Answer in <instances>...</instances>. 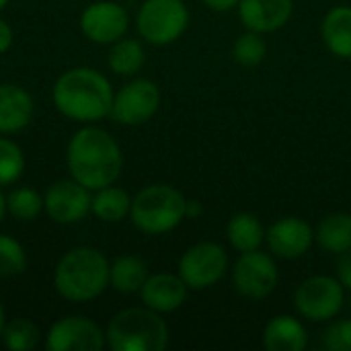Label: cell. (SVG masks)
Here are the masks:
<instances>
[{"label":"cell","mask_w":351,"mask_h":351,"mask_svg":"<svg viewBox=\"0 0 351 351\" xmlns=\"http://www.w3.org/2000/svg\"><path fill=\"white\" fill-rule=\"evenodd\" d=\"M158 107V86L148 78H134L115 93L109 117L121 125H142L154 117Z\"/></svg>","instance_id":"obj_8"},{"label":"cell","mask_w":351,"mask_h":351,"mask_svg":"<svg viewBox=\"0 0 351 351\" xmlns=\"http://www.w3.org/2000/svg\"><path fill=\"white\" fill-rule=\"evenodd\" d=\"M189 25V12L183 0H146L136 16L138 33L152 45L177 41Z\"/></svg>","instance_id":"obj_6"},{"label":"cell","mask_w":351,"mask_h":351,"mask_svg":"<svg viewBox=\"0 0 351 351\" xmlns=\"http://www.w3.org/2000/svg\"><path fill=\"white\" fill-rule=\"evenodd\" d=\"M146 62L144 45L138 39L121 37L115 43H111V49L107 53V66L111 72L119 76H134L142 70Z\"/></svg>","instance_id":"obj_22"},{"label":"cell","mask_w":351,"mask_h":351,"mask_svg":"<svg viewBox=\"0 0 351 351\" xmlns=\"http://www.w3.org/2000/svg\"><path fill=\"white\" fill-rule=\"evenodd\" d=\"M226 234H228L230 245L241 253L259 249L265 239V230H263V224L259 222V218L253 214H247V212L230 218V222L226 226Z\"/></svg>","instance_id":"obj_24"},{"label":"cell","mask_w":351,"mask_h":351,"mask_svg":"<svg viewBox=\"0 0 351 351\" xmlns=\"http://www.w3.org/2000/svg\"><path fill=\"white\" fill-rule=\"evenodd\" d=\"M6 214H8V212H6V195H4L2 189H0V224H2V220H4Z\"/></svg>","instance_id":"obj_35"},{"label":"cell","mask_w":351,"mask_h":351,"mask_svg":"<svg viewBox=\"0 0 351 351\" xmlns=\"http://www.w3.org/2000/svg\"><path fill=\"white\" fill-rule=\"evenodd\" d=\"M4 325H6V313H4V306H2V300H0V339H2Z\"/></svg>","instance_id":"obj_36"},{"label":"cell","mask_w":351,"mask_h":351,"mask_svg":"<svg viewBox=\"0 0 351 351\" xmlns=\"http://www.w3.org/2000/svg\"><path fill=\"white\" fill-rule=\"evenodd\" d=\"M202 212V206L197 202H187V218H193Z\"/></svg>","instance_id":"obj_34"},{"label":"cell","mask_w":351,"mask_h":351,"mask_svg":"<svg viewBox=\"0 0 351 351\" xmlns=\"http://www.w3.org/2000/svg\"><path fill=\"white\" fill-rule=\"evenodd\" d=\"M319 245L335 255H341L351 249V216L350 214H329L321 220L317 228Z\"/></svg>","instance_id":"obj_23"},{"label":"cell","mask_w":351,"mask_h":351,"mask_svg":"<svg viewBox=\"0 0 351 351\" xmlns=\"http://www.w3.org/2000/svg\"><path fill=\"white\" fill-rule=\"evenodd\" d=\"M113 97L109 78L88 66L66 70L51 88V101L58 113L78 123H95L109 117Z\"/></svg>","instance_id":"obj_2"},{"label":"cell","mask_w":351,"mask_h":351,"mask_svg":"<svg viewBox=\"0 0 351 351\" xmlns=\"http://www.w3.org/2000/svg\"><path fill=\"white\" fill-rule=\"evenodd\" d=\"M269 251L276 257L282 259H298L302 257L311 245H313V228L308 226V222L300 220V218H282L278 220L265 234Z\"/></svg>","instance_id":"obj_14"},{"label":"cell","mask_w":351,"mask_h":351,"mask_svg":"<svg viewBox=\"0 0 351 351\" xmlns=\"http://www.w3.org/2000/svg\"><path fill=\"white\" fill-rule=\"evenodd\" d=\"M323 341L329 351H351V319L333 323L325 331Z\"/></svg>","instance_id":"obj_30"},{"label":"cell","mask_w":351,"mask_h":351,"mask_svg":"<svg viewBox=\"0 0 351 351\" xmlns=\"http://www.w3.org/2000/svg\"><path fill=\"white\" fill-rule=\"evenodd\" d=\"M132 210V197L125 189L107 185L95 191L93 202H90V214H95L101 222L107 224H117L130 216Z\"/></svg>","instance_id":"obj_20"},{"label":"cell","mask_w":351,"mask_h":351,"mask_svg":"<svg viewBox=\"0 0 351 351\" xmlns=\"http://www.w3.org/2000/svg\"><path fill=\"white\" fill-rule=\"evenodd\" d=\"M265 53H267V45H265L261 33H255V31L241 35L232 47L234 60L243 66H259L265 60Z\"/></svg>","instance_id":"obj_29"},{"label":"cell","mask_w":351,"mask_h":351,"mask_svg":"<svg viewBox=\"0 0 351 351\" xmlns=\"http://www.w3.org/2000/svg\"><path fill=\"white\" fill-rule=\"evenodd\" d=\"M294 10L292 0H241L239 14L243 25L255 33H271L282 29Z\"/></svg>","instance_id":"obj_15"},{"label":"cell","mask_w":351,"mask_h":351,"mask_svg":"<svg viewBox=\"0 0 351 351\" xmlns=\"http://www.w3.org/2000/svg\"><path fill=\"white\" fill-rule=\"evenodd\" d=\"M25 173V154L10 138H0V187L14 185Z\"/></svg>","instance_id":"obj_27"},{"label":"cell","mask_w":351,"mask_h":351,"mask_svg":"<svg viewBox=\"0 0 351 351\" xmlns=\"http://www.w3.org/2000/svg\"><path fill=\"white\" fill-rule=\"evenodd\" d=\"M90 189L76 179H60L51 183L43 195V212L56 224H78L90 214Z\"/></svg>","instance_id":"obj_10"},{"label":"cell","mask_w":351,"mask_h":351,"mask_svg":"<svg viewBox=\"0 0 351 351\" xmlns=\"http://www.w3.org/2000/svg\"><path fill=\"white\" fill-rule=\"evenodd\" d=\"M232 282L239 294L251 300L267 298L278 286V267L267 253L259 249L247 251L239 257L232 271Z\"/></svg>","instance_id":"obj_12"},{"label":"cell","mask_w":351,"mask_h":351,"mask_svg":"<svg viewBox=\"0 0 351 351\" xmlns=\"http://www.w3.org/2000/svg\"><path fill=\"white\" fill-rule=\"evenodd\" d=\"M109 259L95 247L68 251L53 269V288L72 304H86L109 288Z\"/></svg>","instance_id":"obj_3"},{"label":"cell","mask_w":351,"mask_h":351,"mask_svg":"<svg viewBox=\"0 0 351 351\" xmlns=\"http://www.w3.org/2000/svg\"><path fill=\"white\" fill-rule=\"evenodd\" d=\"M130 29L128 10L113 0L90 2L80 14L82 35L99 45H111L117 39L125 37Z\"/></svg>","instance_id":"obj_13"},{"label":"cell","mask_w":351,"mask_h":351,"mask_svg":"<svg viewBox=\"0 0 351 351\" xmlns=\"http://www.w3.org/2000/svg\"><path fill=\"white\" fill-rule=\"evenodd\" d=\"M105 346V331L93 319L78 315L58 319L45 337L49 351H101Z\"/></svg>","instance_id":"obj_11"},{"label":"cell","mask_w":351,"mask_h":351,"mask_svg":"<svg viewBox=\"0 0 351 351\" xmlns=\"http://www.w3.org/2000/svg\"><path fill=\"white\" fill-rule=\"evenodd\" d=\"M41 339V333H39V327L25 319V317H19V319H10L6 321L4 325V331H2V343L4 348L10 351H29L35 350L37 343Z\"/></svg>","instance_id":"obj_25"},{"label":"cell","mask_w":351,"mask_h":351,"mask_svg":"<svg viewBox=\"0 0 351 351\" xmlns=\"http://www.w3.org/2000/svg\"><path fill=\"white\" fill-rule=\"evenodd\" d=\"M306 343V329L298 319L288 315L271 319L263 331V348L267 351H302Z\"/></svg>","instance_id":"obj_18"},{"label":"cell","mask_w":351,"mask_h":351,"mask_svg":"<svg viewBox=\"0 0 351 351\" xmlns=\"http://www.w3.org/2000/svg\"><path fill=\"white\" fill-rule=\"evenodd\" d=\"M6 212L21 222H31L43 212V195L31 187H16L6 195Z\"/></svg>","instance_id":"obj_26"},{"label":"cell","mask_w":351,"mask_h":351,"mask_svg":"<svg viewBox=\"0 0 351 351\" xmlns=\"http://www.w3.org/2000/svg\"><path fill=\"white\" fill-rule=\"evenodd\" d=\"M12 41H14L12 27H10L4 19H0V56H2V53H6V51L10 49Z\"/></svg>","instance_id":"obj_32"},{"label":"cell","mask_w":351,"mask_h":351,"mask_svg":"<svg viewBox=\"0 0 351 351\" xmlns=\"http://www.w3.org/2000/svg\"><path fill=\"white\" fill-rule=\"evenodd\" d=\"M343 300V284L329 276L308 278L294 292V306L308 321H331L341 311Z\"/></svg>","instance_id":"obj_7"},{"label":"cell","mask_w":351,"mask_h":351,"mask_svg":"<svg viewBox=\"0 0 351 351\" xmlns=\"http://www.w3.org/2000/svg\"><path fill=\"white\" fill-rule=\"evenodd\" d=\"M228 269V255L218 243H197L179 261V276L191 290H206Z\"/></svg>","instance_id":"obj_9"},{"label":"cell","mask_w":351,"mask_h":351,"mask_svg":"<svg viewBox=\"0 0 351 351\" xmlns=\"http://www.w3.org/2000/svg\"><path fill=\"white\" fill-rule=\"evenodd\" d=\"M27 251L10 234H0V280L21 276L27 269Z\"/></svg>","instance_id":"obj_28"},{"label":"cell","mask_w":351,"mask_h":351,"mask_svg":"<svg viewBox=\"0 0 351 351\" xmlns=\"http://www.w3.org/2000/svg\"><path fill=\"white\" fill-rule=\"evenodd\" d=\"M66 165L70 177L90 191L113 185L123 169V154L115 138L95 125H84L68 142Z\"/></svg>","instance_id":"obj_1"},{"label":"cell","mask_w":351,"mask_h":351,"mask_svg":"<svg viewBox=\"0 0 351 351\" xmlns=\"http://www.w3.org/2000/svg\"><path fill=\"white\" fill-rule=\"evenodd\" d=\"M140 298H142L144 306H148L160 315L173 313L183 306V302L187 298V284L183 282L181 276L154 274V276H148V280L144 282V286L140 290Z\"/></svg>","instance_id":"obj_17"},{"label":"cell","mask_w":351,"mask_h":351,"mask_svg":"<svg viewBox=\"0 0 351 351\" xmlns=\"http://www.w3.org/2000/svg\"><path fill=\"white\" fill-rule=\"evenodd\" d=\"M187 216V199L179 189L167 183L144 187L132 197V224L144 234H165Z\"/></svg>","instance_id":"obj_5"},{"label":"cell","mask_w":351,"mask_h":351,"mask_svg":"<svg viewBox=\"0 0 351 351\" xmlns=\"http://www.w3.org/2000/svg\"><path fill=\"white\" fill-rule=\"evenodd\" d=\"M241 0H204V4L212 10H218V12H226V10H232L234 6H239Z\"/></svg>","instance_id":"obj_33"},{"label":"cell","mask_w":351,"mask_h":351,"mask_svg":"<svg viewBox=\"0 0 351 351\" xmlns=\"http://www.w3.org/2000/svg\"><path fill=\"white\" fill-rule=\"evenodd\" d=\"M35 113L33 97L27 88L12 82L0 84V136L23 132Z\"/></svg>","instance_id":"obj_16"},{"label":"cell","mask_w":351,"mask_h":351,"mask_svg":"<svg viewBox=\"0 0 351 351\" xmlns=\"http://www.w3.org/2000/svg\"><path fill=\"white\" fill-rule=\"evenodd\" d=\"M325 45L339 58H351V6L331 8L321 25Z\"/></svg>","instance_id":"obj_19"},{"label":"cell","mask_w":351,"mask_h":351,"mask_svg":"<svg viewBox=\"0 0 351 351\" xmlns=\"http://www.w3.org/2000/svg\"><path fill=\"white\" fill-rule=\"evenodd\" d=\"M337 276H339V282L343 284V288H348L351 292V249L341 253V259L337 263Z\"/></svg>","instance_id":"obj_31"},{"label":"cell","mask_w":351,"mask_h":351,"mask_svg":"<svg viewBox=\"0 0 351 351\" xmlns=\"http://www.w3.org/2000/svg\"><path fill=\"white\" fill-rule=\"evenodd\" d=\"M105 339L113 351H162L169 343V327L160 313L148 306L125 308L107 323Z\"/></svg>","instance_id":"obj_4"},{"label":"cell","mask_w":351,"mask_h":351,"mask_svg":"<svg viewBox=\"0 0 351 351\" xmlns=\"http://www.w3.org/2000/svg\"><path fill=\"white\" fill-rule=\"evenodd\" d=\"M148 280V267L140 257L121 255L109 267V286L121 294H136Z\"/></svg>","instance_id":"obj_21"},{"label":"cell","mask_w":351,"mask_h":351,"mask_svg":"<svg viewBox=\"0 0 351 351\" xmlns=\"http://www.w3.org/2000/svg\"><path fill=\"white\" fill-rule=\"evenodd\" d=\"M8 2H10V0H0V10H4V8L8 6Z\"/></svg>","instance_id":"obj_37"}]
</instances>
